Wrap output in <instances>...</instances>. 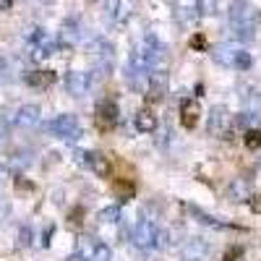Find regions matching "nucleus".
<instances>
[{
    "instance_id": "obj_13",
    "label": "nucleus",
    "mask_w": 261,
    "mask_h": 261,
    "mask_svg": "<svg viewBox=\"0 0 261 261\" xmlns=\"http://www.w3.org/2000/svg\"><path fill=\"white\" fill-rule=\"evenodd\" d=\"M248 206H251V212L261 214V193H253V196H251V199H248Z\"/></svg>"
},
{
    "instance_id": "obj_4",
    "label": "nucleus",
    "mask_w": 261,
    "mask_h": 261,
    "mask_svg": "<svg viewBox=\"0 0 261 261\" xmlns=\"http://www.w3.org/2000/svg\"><path fill=\"white\" fill-rule=\"evenodd\" d=\"M230 125H232V118L227 115L225 107H214V110H212V118H209V134L222 136V134H227Z\"/></svg>"
},
{
    "instance_id": "obj_12",
    "label": "nucleus",
    "mask_w": 261,
    "mask_h": 261,
    "mask_svg": "<svg viewBox=\"0 0 261 261\" xmlns=\"http://www.w3.org/2000/svg\"><path fill=\"white\" fill-rule=\"evenodd\" d=\"M191 50L204 53V50H206V37H204V34H193V37H191Z\"/></svg>"
},
{
    "instance_id": "obj_6",
    "label": "nucleus",
    "mask_w": 261,
    "mask_h": 261,
    "mask_svg": "<svg viewBox=\"0 0 261 261\" xmlns=\"http://www.w3.org/2000/svg\"><path fill=\"white\" fill-rule=\"evenodd\" d=\"M113 193H115V199L120 204H125V201H130L136 196V186H134L130 178H115L113 180Z\"/></svg>"
},
{
    "instance_id": "obj_14",
    "label": "nucleus",
    "mask_w": 261,
    "mask_h": 261,
    "mask_svg": "<svg viewBox=\"0 0 261 261\" xmlns=\"http://www.w3.org/2000/svg\"><path fill=\"white\" fill-rule=\"evenodd\" d=\"M118 214H120V209H118V206H113V209H105V212H102V220H107V222H115V220H118Z\"/></svg>"
},
{
    "instance_id": "obj_15",
    "label": "nucleus",
    "mask_w": 261,
    "mask_h": 261,
    "mask_svg": "<svg viewBox=\"0 0 261 261\" xmlns=\"http://www.w3.org/2000/svg\"><path fill=\"white\" fill-rule=\"evenodd\" d=\"M241 256H243V251H241V248H227V253H225V258H222V261H241Z\"/></svg>"
},
{
    "instance_id": "obj_16",
    "label": "nucleus",
    "mask_w": 261,
    "mask_h": 261,
    "mask_svg": "<svg viewBox=\"0 0 261 261\" xmlns=\"http://www.w3.org/2000/svg\"><path fill=\"white\" fill-rule=\"evenodd\" d=\"M6 8H11V0H0V11H6Z\"/></svg>"
},
{
    "instance_id": "obj_9",
    "label": "nucleus",
    "mask_w": 261,
    "mask_h": 261,
    "mask_svg": "<svg viewBox=\"0 0 261 261\" xmlns=\"http://www.w3.org/2000/svg\"><path fill=\"white\" fill-rule=\"evenodd\" d=\"M29 84L32 86H50V84H55V73L53 71H37L29 76Z\"/></svg>"
},
{
    "instance_id": "obj_11",
    "label": "nucleus",
    "mask_w": 261,
    "mask_h": 261,
    "mask_svg": "<svg viewBox=\"0 0 261 261\" xmlns=\"http://www.w3.org/2000/svg\"><path fill=\"white\" fill-rule=\"evenodd\" d=\"M248 65H251V58H248V53L238 50V53H235V58H232V68H238V71H246Z\"/></svg>"
},
{
    "instance_id": "obj_5",
    "label": "nucleus",
    "mask_w": 261,
    "mask_h": 261,
    "mask_svg": "<svg viewBox=\"0 0 261 261\" xmlns=\"http://www.w3.org/2000/svg\"><path fill=\"white\" fill-rule=\"evenodd\" d=\"M86 157H89V167H92L94 175L110 180V175H113V170H110V157H105L102 151H92V154H86Z\"/></svg>"
},
{
    "instance_id": "obj_8",
    "label": "nucleus",
    "mask_w": 261,
    "mask_h": 261,
    "mask_svg": "<svg viewBox=\"0 0 261 261\" xmlns=\"http://www.w3.org/2000/svg\"><path fill=\"white\" fill-rule=\"evenodd\" d=\"M206 251H209L206 241H201V238H196V241H188V243H186L183 256H186V261H199L201 256H206Z\"/></svg>"
},
{
    "instance_id": "obj_1",
    "label": "nucleus",
    "mask_w": 261,
    "mask_h": 261,
    "mask_svg": "<svg viewBox=\"0 0 261 261\" xmlns=\"http://www.w3.org/2000/svg\"><path fill=\"white\" fill-rule=\"evenodd\" d=\"M130 238H134V246H139V248H165L170 235L162 227H157L151 220H139L130 227Z\"/></svg>"
},
{
    "instance_id": "obj_7",
    "label": "nucleus",
    "mask_w": 261,
    "mask_h": 261,
    "mask_svg": "<svg viewBox=\"0 0 261 261\" xmlns=\"http://www.w3.org/2000/svg\"><path fill=\"white\" fill-rule=\"evenodd\" d=\"M134 125L136 130H141V134H151V130L157 128V115L149 110V107H144V110H139L134 115Z\"/></svg>"
},
{
    "instance_id": "obj_2",
    "label": "nucleus",
    "mask_w": 261,
    "mask_h": 261,
    "mask_svg": "<svg viewBox=\"0 0 261 261\" xmlns=\"http://www.w3.org/2000/svg\"><path fill=\"white\" fill-rule=\"evenodd\" d=\"M118 123V105L110 102V99H105L97 105V110H94V125L99 134H110V130L115 128Z\"/></svg>"
},
{
    "instance_id": "obj_3",
    "label": "nucleus",
    "mask_w": 261,
    "mask_h": 261,
    "mask_svg": "<svg viewBox=\"0 0 261 261\" xmlns=\"http://www.w3.org/2000/svg\"><path fill=\"white\" fill-rule=\"evenodd\" d=\"M199 118H201V107L199 102H193V99H183L180 105V125L193 130L196 125H199Z\"/></svg>"
},
{
    "instance_id": "obj_10",
    "label": "nucleus",
    "mask_w": 261,
    "mask_h": 261,
    "mask_svg": "<svg viewBox=\"0 0 261 261\" xmlns=\"http://www.w3.org/2000/svg\"><path fill=\"white\" fill-rule=\"evenodd\" d=\"M243 144H246L251 151L261 149V128H248L246 134H243Z\"/></svg>"
}]
</instances>
